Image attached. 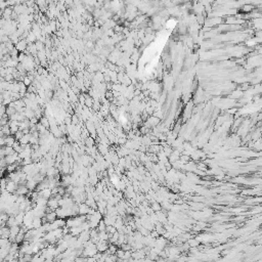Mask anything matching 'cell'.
<instances>
[{"mask_svg": "<svg viewBox=\"0 0 262 262\" xmlns=\"http://www.w3.org/2000/svg\"><path fill=\"white\" fill-rule=\"evenodd\" d=\"M153 209H154V210H160V209H161V207L159 206V204L155 203L154 205H153Z\"/></svg>", "mask_w": 262, "mask_h": 262, "instance_id": "cell-1", "label": "cell"}]
</instances>
